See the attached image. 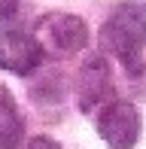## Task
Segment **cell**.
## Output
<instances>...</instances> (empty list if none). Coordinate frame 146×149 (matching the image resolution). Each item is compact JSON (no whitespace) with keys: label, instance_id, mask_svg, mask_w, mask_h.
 I'll return each mask as SVG.
<instances>
[{"label":"cell","instance_id":"obj_1","mask_svg":"<svg viewBox=\"0 0 146 149\" xmlns=\"http://www.w3.org/2000/svg\"><path fill=\"white\" fill-rule=\"evenodd\" d=\"M104 43L116 52L131 70L140 64V52L146 49V3L128 0L110 15L104 24Z\"/></svg>","mask_w":146,"mask_h":149},{"label":"cell","instance_id":"obj_5","mask_svg":"<svg viewBox=\"0 0 146 149\" xmlns=\"http://www.w3.org/2000/svg\"><path fill=\"white\" fill-rule=\"evenodd\" d=\"M110 97V70L104 58H91L82 67V76H79V100H82V110L91 107H104Z\"/></svg>","mask_w":146,"mask_h":149},{"label":"cell","instance_id":"obj_6","mask_svg":"<svg viewBox=\"0 0 146 149\" xmlns=\"http://www.w3.org/2000/svg\"><path fill=\"white\" fill-rule=\"evenodd\" d=\"M22 134H24L22 116H18L15 104L3 94L0 97V149H18Z\"/></svg>","mask_w":146,"mask_h":149},{"label":"cell","instance_id":"obj_8","mask_svg":"<svg viewBox=\"0 0 146 149\" xmlns=\"http://www.w3.org/2000/svg\"><path fill=\"white\" fill-rule=\"evenodd\" d=\"M18 3H22V0H0V18H9L12 12L18 9Z\"/></svg>","mask_w":146,"mask_h":149},{"label":"cell","instance_id":"obj_7","mask_svg":"<svg viewBox=\"0 0 146 149\" xmlns=\"http://www.w3.org/2000/svg\"><path fill=\"white\" fill-rule=\"evenodd\" d=\"M28 149H61V146H58L52 137H34V140L28 143Z\"/></svg>","mask_w":146,"mask_h":149},{"label":"cell","instance_id":"obj_3","mask_svg":"<svg viewBox=\"0 0 146 149\" xmlns=\"http://www.w3.org/2000/svg\"><path fill=\"white\" fill-rule=\"evenodd\" d=\"M97 134L110 149H131L140 140V113L131 100H107L97 110Z\"/></svg>","mask_w":146,"mask_h":149},{"label":"cell","instance_id":"obj_2","mask_svg":"<svg viewBox=\"0 0 146 149\" xmlns=\"http://www.w3.org/2000/svg\"><path fill=\"white\" fill-rule=\"evenodd\" d=\"M37 40L52 55H76L88 43V24L70 12H49L37 22Z\"/></svg>","mask_w":146,"mask_h":149},{"label":"cell","instance_id":"obj_4","mask_svg":"<svg viewBox=\"0 0 146 149\" xmlns=\"http://www.w3.org/2000/svg\"><path fill=\"white\" fill-rule=\"evenodd\" d=\"M46 58V49L40 46L37 37L22 31H6L0 37V67L6 73H15V76H28L34 73Z\"/></svg>","mask_w":146,"mask_h":149}]
</instances>
